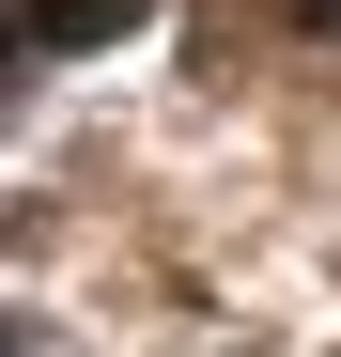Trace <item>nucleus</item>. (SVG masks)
<instances>
[{
	"label": "nucleus",
	"instance_id": "1",
	"mask_svg": "<svg viewBox=\"0 0 341 357\" xmlns=\"http://www.w3.org/2000/svg\"><path fill=\"white\" fill-rule=\"evenodd\" d=\"M140 0H31V47H109Z\"/></svg>",
	"mask_w": 341,
	"mask_h": 357
}]
</instances>
